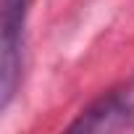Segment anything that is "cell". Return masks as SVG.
<instances>
[{
	"mask_svg": "<svg viewBox=\"0 0 134 134\" xmlns=\"http://www.w3.org/2000/svg\"><path fill=\"white\" fill-rule=\"evenodd\" d=\"M32 0H3V37H0V108H8L21 84L24 37Z\"/></svg>",
	"mask_w": 134,
	"mask_h": 134,
	"instance_id": "1",
	"label": "cell"
},
{
	"mask_svg": "<svg viewBox=\"0 0 134 134\" xmlns=\"http://www.w3.org/2000/svg\"><path fill=\"white\" fill-rule=\"evenodd\" d=\"M134 126V82L100 95L79 118L69 126L71 131H118Z\"/></svg>",
	"mask_w": 134,
	"mask_h": 134,
	"instance_id": "2",
	"label": "cell"
}]
</instances>
